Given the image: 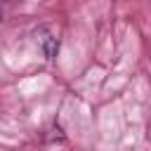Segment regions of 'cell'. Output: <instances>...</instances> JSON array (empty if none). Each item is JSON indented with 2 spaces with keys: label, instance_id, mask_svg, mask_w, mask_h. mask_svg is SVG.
Here are the masks:
<instances>
[{
  "label": "cell",
  "instance_id": "obj_2",
  "mask_svg": "<svg viewBox=\"0 0 151 151\" xmlns=\"http://www.w3.org/2000/svg\"><path fill=\"white\" fill-rule=\"evenodd\" d=\"M5 2H12V0H0V5H5Z\"/></svg>",
  "mask_w": 151,
  "mask_h": 151
},
{
  "label": "cell",
  "instance_id": "obj_1",
  "mask_svg": "<svg viewBox=\"0 0 151 151\" xmlns=\"http://www.w3.org/2000/svg\"><path fill=\"white\" fill-rule=\"evenodd\" d=\"M35 38H38V42H40V47H42V54H45L47 59H52V57H54V52H57V47H59L57 38H54L47 28H40V31L35 33Z\"/></svg>",
  "mask_w": 151,
  "mask_h": 151
},
{
  "label": "cell",
  "instance_id": "obj_3",
  "mask_svg": "<svg viewBox=\"0 0 151 151\" xmlns=\"http://www.w3.org/2000/svg\"><path fill=\"white\" fill-rule=\"evenodd\" d=\"M0 19H2V12H0Z\"/></svg>",
  "mask_w": 151,
  "mask_h": 151
}]
</instances>
